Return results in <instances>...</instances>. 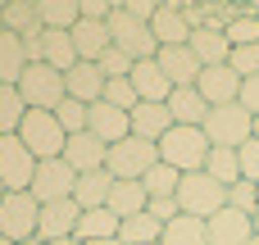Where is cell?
Listing matches in <instances>:
<instances>
[{
    "mask_svg": "<svg viewBox=\"0 0 259 245\" xmlns=\"http://www.w3.org/2000/svg\"><path fill=\"white\" fill-rule=\"evenodd\" d=\"M205 159H209V136L200 127H168L159 136V164L178 168L182 177L187 173H205Z\"/></svg>",
    "mask_w": 259,
    "mask_h": 245,
    "instance_id": "6da1fadb",
    "label": "cell"
},
{
    "mask_svg": "<svg viewBox=\"0 0 259 245\" xmlns=\"http://www.w3.org/2000/svg\"><path fill=\"white\" fill-rule=\"evenodd\" d=\"M14 136L32 150L36 164H46V159H64V145H68V132H64L59 118L46 114V109H27V118H23V127H18Z\"/></svg>",
    "mask_w": 259,
    "mask_h": 245,
    "instance_id": "7a4b0ae2",
    "label": "cell"
},
{
    "mask_svg": "<svg viewBox=\"0 0 259 245\" xmlns=\"http://www.w3.org/2000/svg\"><path fill=\"white\" fill-rule=\"evenodd\" d=\"M178 209L209 223L219 209H228V186L214 182L209 173H187V177L178 182Z\"/></svg>",
    "mask_w": 259,
    "mask_h": 245,
    "instance_id": "3957f363",
    "label": "cell"
},
{
    "mask_svg": "<svg viewBox=\"0 0 259 245\" xmlns=\"http://www.w3.org/2000/svg\"><path fill=\"white\" fill-rule=\"evenodd\" d=\"M155 164H159V145H155V141H141V136H123V141L109 145V155H105V168H109L118 182H141Z\"/></svg>",
    "mask_w": 259,
    "mask_h": 245,
    "instance_id": "277c9868",
    "label": "cell"
},
{
    "mask_svg": "<svg viewBox=\"0 0 259 245\" xmlns=\"http://www.w3.org/2000/svg\"><path fill=\"white\" fill-rule=\"evenodd\" d=\"M18 95L27 100V109L55 114L68 100V86H64V73H55L50 64H27V73L18 77Z\"/></svg>",
    "mask_w": 259,
    "mask_h": 245,
    "instance_id": "5b68a950",
    "label": "cell"
},
{
    "mask_svg": "<svg viewBox=\"0 0 259 245\" xmlns=\"http://www.w3.org/2000/svg\"><path fill=\"white\" fill-rule=\"evenodd\" d=\"M200 132L209 136V145L241 150L255 136V114H246L241 105H219V109H209V118L200 123Z\"/></svg>",
    "mask_w": 259,
    "mask_h": 245,
    "instance_id": "8992f818",
    "label": "cell"
},
{
    "mask_svg": "<svg viewBox=\"0 0 259 245\" xmlns=\"http://www.w3.org/2000/svg\"><path fill=\"white\" fill-rule=\"evenodd\" d=\"M109 36H114V50H123L132 64H137V59H155V55H159V41H155L150 23L132 18L123 5L109 14Z\"/></svg>",
    "mask_w": 259,
    "mask_h": 245,
    "instance_id": "52a82bcc",
    "label": "cell"
},
{
    "mask_svg": "<svg viewBox=\"0 0 259 245\" xmlns=\"http://www.w3.org/2000/svg\"><path fill=\"white\" fill-rule=\"evenodd\" d=\"M36 223H41V205L32 200V191H9L0 200V236L5 241H14V245L32 241Z\"/></svg>",
    "mask_w": 259,
    "mask_h": 245,
    "instance_id": "ba28073f",
    "label": "cell"
},
{
    "mask_svg": "<svg viewBox=\"0 0 259 245\" xmlns=\"http://www.w3.org/2000/svg\"><path fill=\"white\" fill-rule=\"evenodd\" d=\"M73 186H77V173L64 159H46V164H36V177L27 191L36 205H55V200H73Z\"/></svg>",
    "mask_w": 259,
    "mask_h": 245,
    "instance_id": "9c48e42d",
    "label": "cell"
},
{
    "mask_svg": "<svg viewBox=\"0 0 259 245\" xmlns=\"http://www.w3.org/2000/svg\"><path fill=\"white\" fill-rule=\"evenodd\" d=\"M36 177V159L18 136H0V182L9 191H27Z\"/></svg>",
    "mask_w": 259,
    "mask_h": 245,
    "instance_id": "30bf717a",
    "label": "cell"
},
{
    "mask_svg": "<svg viewBox=\"0 0 259 245\" xmlns=\"http://www.w3.org/2000/svg\"><path fill=\"white\" fill-rule=\"evenodd\" d=\"M0 23H5V32L23 36V45H41V36H46L36 0H5L0 5Z\"/></svg>",
    "mask_w": 259,
    "mask_h": 245,
    "instance_id": "8fae6325",
    "label": "cell"
},
{
    "mask_svg": "<svg viewBox=\"0 0 259 245\" xmlns=\"http://www.w3.org/2000/svg\"><path fill=\"white\" fill-rule=\"evenodd\" d=\"M150 32H155V41H159V50H164V45H187L196 27H191V18L182 14V0H164L159 14L150 18Z\"/></svg>",
    "mask_w": 259,
    "mask_h": 245,
    "instance_id": "7c38bea8",
    "label": "cell"
},
{
    "mask_svg": "<svg viewBox=\"0 0 259 245\" xmlns=\"http://www.w3.org/2000/svg\"><path fill=\"white\" fill-rule=\"evenodd\" d=\"M77 200H55V205H41V223H36V241H68L77 232Z\"/></svg>",
    "mask_w": 259,
    "mask_h": 245,
    "instance_id": "4fadbf2b",
    "label": "cell"
},
{
    "mask_svg": "<svg viewBox=\"0 0 259 245\" xmlns=\"http://www.w3.org/2000/svg\"><path fill=\"white\" fill-rule=\"evenodd\" d=\"M155 64L164 68V77H168V86L178 91V86H196L200 82V59L191 55V45H164L159 55H155Z\"/></svg>",
    "mask_w": 259,
    "mask_h": 245,
    "instance_id": "5bb4252c",
    "label": "cell"
},
{
    "mask_svg": "<svg viewBox=\"0 0 259 245\" xmlns=\"http://www.w3.org/2000/svg\"><path fill=\"white\" fill-rule=\"evenodd\" d=\"M196 91L205 95L209 109H219V105H237V95H241V77H237L228 64H219V68H200Z\"/></svg>",
    "mask_w": 259,
    "mask_h": 245,
    "instance_id": "9a60e30c",
    "label": "cell"
},
{
    "mask_svg": "<svg viewBox=\"0 0 259 245\" xmlns=\"http://www.w3.org/2000/svg\"><path fill=\"white\" fill-rule=\"evenodd\" d=\"M87 132H91V136H100L105 145H118L123 136H132V123H127V114H123V109H114L109 100H96V105L87 109Z\"/></svg>",
    "mask_w": 259,
    "mask_h": 245,
    "instance_id": "2e32d148",
    "label": "cell"
},
{
    "mask_svg": "<svg viewBox=\"0 0 259 245\" xmlns=\"http://www.w3.org/2000/svg\"><path fill=\"white\" fill-rule=\"evenodd\" d=\"M105 155H109V145H105L100 136H91V132H77V136H68V145H64V164H68L77 177L105 168Z\"/></svg>",
    "mask_w": 259,
    "mask_h": 245,
    "instance_id": "e0dca14e",
    "label": "cell"
},
{
    "mask_svg": "<svg viewBox=\"0 0 259 245\" xmlns=\"http://www.w3.org/2000/svg\"><path fill=\"white\" fill-rule=\"evenodd\" d=\"M255 241V227H250V214L241 209H219L209 218V245H250Z\"/></svg>",
    "mask_w": 259,
    "mask_h": 245,
    "instance_id": "ac0fdd59",
    "label": "cell"
},
{
    "mask_svg": "<svg viewBox=\"0 0 259 245\" xmlns=\"http://www.w3.org/2000/svg\"><path fill=\"white\" fill-rule=\"evenodd\" d=\"M132 86H137V100H150V105H168V95H173V86H168V77L155 59L132 64Z\"/></svg>",
    "mask_w": 259,
    "mask_h": 245,
    "instance_id": "d6986e66",
    "label": "cell"
},
{
    "mask_svg": "<svg viewBox=\"0 0 259 245\" xmlns=\"http://www.w3.org/2000/svg\"><path fill=\"white\" fill-rule=\"evenodd\" d=\"M187 45H191V55L200 59V68H219V64L232 59V45H228L223 27H196Z\"/></svg>",
    "mask_w": 259,
    "mask_h": 245,
    "instance_id": "ffe728a7",
    "label": "cell"
},
{
    "mask_svg": "<svg viewBox=\"0 0 259 245\" xmlns=\"http://www.w3.org/2000/svg\"><path fill=\"white\" fill-rule=\"evenodd\" d=\"M127 123H132V136L159 145V136L173 127V114H168V105H150V100H141V105L127 114Z\"/></svg>",
    "mask_w": 259,
    "mask_h": 245,
    "instance_id": "44dd1931",
    "label": "cell"
},
{
    "mask_svg": "<svg viewBox=\"0 0 259 245\" xmlns=\"http://www.w3.org/2000/svg\"><path fill=\"white\" fill-rule=\"evenodd\" d=\"M114 173L109 168H96V173H82L77 177V186H73V200H77V209L87 214V209H105L109 205V191H114Z\"/></svg>",
    "mask_w": 259,
    "mask_h": 245,
    "instance_id": "7402d4cb",
    "label": "cell"
},
{
    "mask_svg": "<svg viewBox=\"0 0 259 245\" xmlns=\"http://www.w3.org/2000/svg\"><path fill=\"white\" fill-rule=\"evenodd\" d=\"M64 86H68V95L82 100V105L105 100V73H100L96 64H73V68L64 73Z\"/></svg>",
    "mask_w": 259,
    "mask_h": 245,
    "instance_id": "603a6c76",
    "label": "cell"
},
{
    "mask_svg": "<svg viewBox=\"0 0 259 245\" xmlns=\"http://www.w3.org/2000/svg\"><path fill=\"white\" fill-rule=\"evenodd\" d=\"M168 114H173V127H200L209 118V105L196 86H178L168 95Z\"/></svg>",
    "mask_w": 259,
    "mask_h": 245,
    "instance_id": "cb8c5ba5",
    "label": "cell"
},
{
    "mask_svg": "<svg viewBox=\"0 0 259 245\" xmlns=\"http://www.w3.org/2000/svg\"><path fill=\"white\" fill-rule=\"evenodd\" d=\"M73 45H77V59H82V64H96V59L114 45L109 23H91V18H82V23L73 27Z\"/></svg>",
    "mask_w": 259,
    "mask_h": 245,
    "instance_id": "d4e9b609",
    "label": "cell"
},
{
    "mask_svg": "<svg viewBox=\"0 0 259 245\" xmlns=\"http://www.w3.org/2000/svg\"><path fill=\"white\" fill-rule=\"evenodd\" d=\"M23 73H27V45H23V36L0 27V86H18Z\"/></svg>",
    "mask_w": 259,
    "mask_h": 245,
    "instance_id": "484cf974",
    "label": "cell"
},
{
    "mask_svg": "<svg viewBox=\"0 0 259 245\" xmlns=\"http://www.w3.org/2000/svg\"><path fill=\"white\" fill-rule=\"evenodd\" d=\"M36 14L46 32H73L82 23V0H36Z\"/></svg>",
    "mask_w": 259,
    "mask_h": 245,
    "instance_id": "4316f807",
    "label": "cell"
},
{
    "mask_svg": "<svg viewBox=\"0 0 259 245\" xmlns=\"http://www.w3.org/2000/svg\"><path fill=\"white\" fill-rule=\"evenodd\" d=\"M146 205H150V195H146V186L141 182H114V191H109V214L123 223V218H137V214H146Z\"/></svg>",
    "mask_w": 259,
    "mask_h": 245,
    "instance_id": "83f0119b",
    "label": "cell"
},
{
    "mask_svg": "<svg viewBox=\"0 0 259 245\" xmlns=\"http://www.w3.org/2000/svg\"><path fill=\"white\" fill-rule=\"evenodd\" d=\"M159 245H209V223L191 218V214H178L173 223H164Z\"/></svg>",
    "mask_w": 259,
    "mask_h": 245,
    "instance_id": "f1b7e54d",
    "label": "cell"
},
{
    "mask_svg": "<svg viewBox=\"0 0 259 245\" xmlns=\"http://www.w3.org/2000/svg\"><path fill=\"white\" fill-rule=\"evenodd\" d=\"M41 64H50L55 73H68L77 59V45H73V32H46L41 36Z\"/></svg>",
    "mask_w": 259,
    "mask_h": 245,
    "instance_id": "f546056e",
    "label": "cell"
},
{
    "mask_svg": "<svg viewBox=\"0 0 259 245\" xmlns=\"http://www.w3.org/2000/svg\"><path fill=\"white\" fill-rule=\"evenodd\" d=\"M205 173H209L214 182H223V186H237V182H241V159H237V150H228V145H209Z\"/></svg>",
    "mask_w": 259,
    "mask_h": 245,
    "instance_id": "4dcf8cb0",
    "label": "cell"
},
{
    "mask_svg": "<svg viewBox=\"0 0 259 245\" xmlns=\"http://www.w3.org/2000/svg\"><path fill=\"white\" fill-rule=\"evenodd\" d=\"M77 241H109V236H118V218L109 214V209H87L82 218H77V232H73Z\"/></svg>",
    "mask_w": 259,
    "mask_h": 245,
    "instance_id": "1f68e13d",
    "label": "cell"
},
{
    "mask_svg": "<svg viewBox=\"0 0 259 245\" xmlns=\"http://www.w3.org/2000/svg\"><path fill=\"white\" fill-rule=\"evenodd\" d=\"M159 232H164V223H155L150 214H137V218L118 223V245H155Z\"/></svg>",
    "mask_w": 259,
    "mask_h": 245,
    "instance_id": "d6a6232c",
    "label": "cell"
},
{
    "mask_svg": "<svg viewBox=\"0 0 259 245\" xmlns=\"http://www.w3.org/2000/svg\"><path fill=\"white\" fill-rule=\"evenodd\" d=\"M27 118V100L18 95V86H0V136H14Z\"/></svg>",
    "mask_w": 259,
    "mask_h": 245,
    "instance_id": "836d02e7",
    "label": "cell"
},
{
    "mask_svg": "<svg viewBox=\"0 0 259 245\" xmlns=\"http://www.w3.org/2000/svg\"><path fill=\"white\" fill-rule=\"evenodd\" d=\"M178 182H182V173H178V168H168V164H155V168L141 177V186H146V195H150V200L178 195Z\"/></svg>",
    "mask_w": 259,
    "mask_h": 245,
    "instance_id": "e575fe53",
    "label": "cell"
},
{
    "mask_svg": "<svg viewBox=\"0 0 259 245\" xmlns=\"http://www.w3.org/2000/svg\"><path fill=\"white\" fill-rule=\"evenodd\" d=\"M223 36H228V45H232V50H241V45H255V41H259V18L250 14V9H241V14H237V18L223 27Z\"/></svg>",
    "mask_w": 259,
    "mask_h": 245,
    "instance_id": "d590c367",
    "label": "cell"
},
{
    "mask_svg": "<svg viewBox=\"0 0 259 245\" xmlns=\"http://www.w3.org/2000/svg\"><path fill=\"white\" fill-rule=\"evenodd\" d=\"M105 100L114 105V109H123V114H132L141 100H137V86H132V77H109L105 82Z\"/></svg>",
    "mask_w": 259,
    "mask_h": 245,
    "instance_id": "8d00e7d4",
    "label": "cell"
},
{
    "mask_svg": "<svg viewBox=\"0 0 259 245\" xmlns=\"http://www.w3.org/2000/svg\"><path fill=\"white\" fill-rule=\"evenodd\" d=\"M87 109H91V105H82V100L68 95V100L55 109V118H59V127H64L68 136H77V132H87Z\"/></svg>",
    "mask_w": 259,
    "mask_h": 245,
    "instance_id": "74e56055",
    "label": "cell"
},
{
    "mask_svg": "<svg viewBox=\"0 0 259 245\" xmlns=\"http://www.w3.org/2000/svg\"><path fill=\"white\" fill-rule=\"evenodd\" d=\"M228 68H232L241 82H246V77H259V41H255V45H241V50H232Z\"/></svg>",
    "mask_w": 259,
    "mask_h": 245,
    "instance_id": "f35d334b",
    "label": "cell"
},
{
    "mask_svg": "<svg viewBox=\"0 0 259 245\" xmlns=\"http://www.w3.org/2000/svg\"><path fill=\"white\" fill-rule=\"evenodd\" d=\"M96 68L105 73V82H109V77H132V59H127L123 50H114V45H109V50L96 59Z\"/></svg>",
    "mask_w": 259,
    "mask_h": 245,
    "instance_id": "ab89813d",
    "label": "cell"
},
{
    "mask_svg": "<svg viewBox=\"0 0 259 245\" xmlns=\"http://www.w3.org/2000/svg\"><path fill=\"white\" fill-rule=\"evenodd\" d=\"M228 205H232V209H241V214H259V191H255V182H237V186H228Z\"/></svg>",
    "mask_w": 259,
    "mask_h": 245,
    "instance_id": "60d3db41",
    "label": "cell"
},
{
    "mask_svg": "<svg viewBox=\"0 0 259 245\" xmlns=\"http://www.w3.org/2000/svg\"><path fill=\"white\" fill-rule=\"evenodd\" d=\"M237 159H241V182H255V186H259V141H255V136L237 150Z\"/></svg>",
    "mask_w": 259,
    "mask_h": 245,
    "instance_id": "b9f144b4",
    "label": "cell"
},
{
    "mask_svg": "<svg viewBox=\"0 0 259 245\" xmlns=\"http://www.w3.org/2000/svg\"><path fill=\"white\" fill-rule=\"evenodd\" d=\"M146 214H150L155 223H173L182 209H178V195H164V200H150V205H146Z\"/></svg>",
    "mask_w": 259,
    "mask_h": 245,
    "instance_id": "7bdbcfd3",
    "label": "cell"
},
{
    "mask_svg": "<svg viewBox=\"0 0 259 245\" xmlns=\"http://www.w3.org/2000/svg\"><path fill=\"white\" fill-rule=\"evenodd\" d=\"M114 9H118L114 0H82V18H91V23H109Z\"/></svg>",
    "mask_w": 259,
    "mask_h": 245,
    "instance_id": "ee69618b",
    "label": "cell"
},
{
    "mask_svg": "<svg viewBox=\"0 0 259 245\" xmlns=\"http://www.w3.org/2000/svg\"><path fill=\"white\" fill-rule=\"evenodd\" d=\"M237 105H241L246 114H259V77H246V82H241V95H237Z\"/></svg>",
    "mask_w": 259,
    "mask_h": 245,
    "instance_id": "f6af8a7d",
    "label": "cell"
},
{
    "mask_svg": "<svg viewBox=\"0 0 259 245\" xmlns=\"http://www.w3.org/2000/svg\"><path fill=\"white\" fill-rule=\"evenodd\" d=\"M159 5H164V0H123V9H127L132 18H141V23H150V18L159 14Z\"/></svg>",
    "mask_w": 259,
    "mask_h": 245,
    "instance_id": "bcb514c9",
    "label": "cell"
},
{
    "mask_svg": "<svg viewBox=\"0 0 259 245\" xmlns=\"http://www.w3.org/2000/svg\"><path fill=\"white\" fill-rule=\"evenodd\" d=\"M41 245H82L77 236H68V241H41Z\"/></svg>",
    "mask_w": 259,
    "mask_h": 245,
    "instance_id": "7dc6e473",
    "label": "cell"
},
{
    "mask_svg": "<svg viewBox=\"0 0 259 245\" xmlns=\"http://www.w3.org/2000/svg\"><path fill=\"white\" fill-rule=\"evenodd\" d=\"M82 245H118V236H109V241H82Z\"/></svg>",
    "mask_w": 259,
    "mask_h": 245,
    "instance_id": "c3c4849f",
    "label": "cell"
},
{
    "mask_svg": "<svg viewBox=\"0 0 259 245\" xmlns=\"http://www.w3.org/2000/svg\"><path fill=\"white\" fill-rule=\"evenodd\" d=\"M250 227H255V236H259V214H250Z\"/></svg>",
    "mask_w": 259,
    "mask_h": 245,
    "instance_id": "681fc988",
    "label": "cell"
},
{
    "mask_svg": "<svg viewBox=\"0 0 259 245\" xmlns=\"http://www.w3.org/2000/svg\"><path fill=\"white\" fill-rule=\"evenodd\" d=\"M5 195H9V186H5V182H0V200H5Z\"/></svg>",
    "mask_w": 259,
    "mask_h": 245,
    "instance_id": "f907efd6",
    "label": "cell"
},
{
    "mask_svg": "<svg viewBox=\"0 0 259 245\" xmlns=\"http://www.w3.org/2000/svg\"><path fill=\"white\" fill-rule=\"evenodd\" d=\"M255 141H259V114H255Z\"/></svg>",
    "mask_w": 259,
    "mask_h": 245,
    "instance_id": "816d5d0a",
    "label": "cell"
},
{
    "mask_svg": "<svg viewBox=\"0 0 259 245\" xmlns=\"http://www.w3.org/2000/svg\"><path fill=\"white\" fill-rule=\"evenodd\" d=\"M23 245H41V241H36V236H32V241H23Z\"/></svg>",
    "mask_w": 259,
    "mask_h": 245,
    "instance_id": "f5cc1de1",
    "label": "cell"
},
{
    "mask_svg": "<svg viewBox=\"0 0 259 245\" xmlns=\"http://www.w3.org/2000/svg\"><path fill=\"white\" fill-rule=\"evenodd\" d=\"M0 245H14V241H5V236H0Z\"/></svg>",
    "mask_w": 259,
    "mask_h": 245,
    "instance_id": "db71d44e",
    "label": "cell"
},
{
    "mask_svg": "<svg viewBox=\"0 0 259 245\" xmlns=\"http://www.w3.org/2000/svg\"><path fill=\"white\" fill-rule=\"evenodd\" d=\"M250 245H259V236H255V241H250Z\"/></svg>",
    "mask_w": 259,
    "mask_h": 245,
    "instance_id": "11a10c76",
    "label": "cell"
},
{
    "mask_svg": "<svg viewBox=\"0 0 259 245\" xmlns=\"http://www.w3.org/2000/svg\"><path fill=\"white\" fill-rule=\"evenodd\" d=\"M0 27H5V23H0Z\"/></svg>",
    "mask_w": 259,
    "mask_h": 245,
    "instance_id": "9f6ffc18",
    "label": "cell"
},
{
    "mask_svg": "<svg viewBox=\"0 0 259 245\" xmlns=\"http://www.w3.org/2000/svg\"><path fill=\"white\" fill-rule=\"evenodd\" d=\"M155 245H159V241H155Z\"/></svg>",
    "mask_w": 259,
    "mask_h": 245,
    "instance_id": "6f0895ef",
    "label": "cell"
},
{
    "mask_svg": "<svg viewBox=\"0 0 259 245\" xmlns=\"http://www.w3.org/2000/svg\"><path fill=\"white\" fill-rule=\"evenodd\" d=\"M255 191H259V186H255Z\"/></svg>",
    "mask_w": 259,
    "mask_h": 245,
    "instance_id": "680465c9",
    "label": "cell"
}]
</instances>
